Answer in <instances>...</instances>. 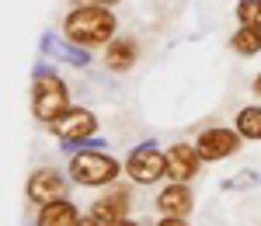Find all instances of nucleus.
Listing matches in <instances>:
<instances>
[{
	"label": "nucleus",
	"instance_id": "f257e3e1",
	"mask_svg": "<svg viewBox=\"0 0 261 226\" xmlns=\"http://www.w3.org/2000/svg\"><path fill=\"white\" fill-rule=\"evenodd\" d=\"M115 28H119V21L105 4H81L63 21V35L70 42H77V45H87V49L108 45L115 39Z\"/></svg>",
	"mask_w": 261,
	"mask_h": 226
},
{
	"label": "nucleus",
	"instance_id": "f03ea898",
	"mask_svg": "<svg viewBox=\"0 0 261 226\" xmlns=\"http://www.w3.org/2000/svg\"><path fill=\"white\" fill-rule=\"evenodd\" d=\"M70 108V91L56 73H39L32 83V115L39 122L53 125L63 111Z\"/></svg>",
	"mask_w": 261,
	"mask_h": 226
},
{
	"label": "nucleus",
	"instance_id": "7ed1b4c3",
	"mask_svg": "<svg viewBox=\"0 0 261 226\" xmlns=\"http://www.w3.org/2000/svg\"><path fill=\"white\" fill-rule=\"evenodd\" d=\"M122 164L115 157L101 153V150H84L70 160V178L84 188H101V185H112L119 178Z\"/></svg>",
	"mask_w": 261,
	"mask_h": 226
},
{
	"label": "nucleus",
	"instance_id": "20e7f679",
	"mask_svg": "<svg viewBox=\"0 0 261 226\" xmlns=\"http://www.w3.org/2000/svg\"><path fill=\"white\" fill-rule=\"evenodd\" d=\"M125 174L136 185H157L164 174H167V157L153 143H140L125 157Z\"/></svg>",
	"mask_w": 261,
	"mask_h": 226
},
{
	"label": "nucleus",
	"instance_id": "39448f33",
	"mask_svg": "<svg viewBox=\"0 0 261 226\" xmlns=\"http://www.w3.org/2000/svg\"><path fill=\"white\" fill-rule=\"evenodd\" d=\"M49 129H53V136L63 139V143H84V139H91L98 132V119L87 108H66Z\"/></svg>",
	"mask_w": 261,
	"mask_h": 226
},
{
	"label": "nucleus",
	"instance_id": "423d86ee",
	"mask_svg": "<svg viewBox=\"0 0 261 226\" xmlns=\"http://www.w3.org/2000/svg\"><path fill=\"white\" fill-rule=\"evenodd\" d=\"M195 150H199L202 160H223V157L241 150V132L237 129H205L199 136V143H195Z\"/></svg>",
	"mask_w": 261,
	"mask_h": 226
},
{
	"label": "nucleus",
	"instance_id": "0eeeda50",
	"mask_svg": "<svg viewBox=\"0 0 261 226\" xmlns=\"http://www.w3.org/2000/svg\"><path fill=\"white\" fill-rule=\"evenodd\" d=\"M28 199L32 202H53V199H66V178L53 167H39L32 178H28Z\"/></svg>",
	"mask_w": 261,
	"mask_h": 226
},
{
	"label": "nucleus",
	"instance_id": "6e6552de",
	"mask_svg": "<svg viewBox=\"0 0 261 226\" xmlns=\"http://www.w3.org/2000/svg\"><path fill=\"white\" fill-rule=\"evenodd\" d=\"M164 157H167V174H171L174 181H185V185H188L202 171V157L192 143H174Z\"/></svg>",
	"mask_w": 261,
	"mask_h": 226
},
{
	"label": "nucleus",
	"instance_id": "1a4fd4ad",
	"mask_svg": "<svg viewBox=\"0 0 261 226\" xmlns=\"http://www.w3.org/2000/svg\"><path fill=\"white\" fill-rule=\"evenodd\" d=\"M91 216L105 226H115L122 223L125 216H129V191L125 188H115V191H108V195H101L98 202L91 206Z\"/></svg>",
	"mask_w": 261,
	"mask_h": 226
},
{
	"label": "nucleus",
	"instance_id": "9d476101",
	"mask_svg": "<svg viewBox=\"0 0 261 226\" xmlns=\"http://www.w3.org/2000/svg\"><path fill=\"white\" fill-rule=\"evenodd\" d=\"M157 209H161L164 216H188L192 212V188L185 185V181H171L167 188H161Z\"/></svg>",
	"mask_w": 261,
	"mask_h": 226
},
{
	"label": "nucleus",
	"instance_id": "9b49d317",
	"mask_svg": "<svg viewBox=\"0 0 261 226\" xmlns=\"http://www.w3.org/2000/svg\"><path fill=\"white\" fill-rule=\"evenodd\" d=\"M140 60V45L133 39H112L108 42V49H105V66L112 70V73H125V70H133V63Z\"/></svg>",
	"mask_w": 261,
	"mask_h": 226
},
{
	"label": "nucleus",
	"instance_id": "f8f14e48",
	"mask_svg": "<svg viewBox=\"0 0 261 226\" xmlns=\"http://www.w3.org/2000/svg\"><path fill=\"white\" fill-rule=\"evenodd\" d=\"M77 219H81V209L70 199H53L39 209V226H77Z\"/></svg>",
	"mask_w": 261,
	"mask_h": 226
},
{
	"label": "nucleus",
	"instance_id": "ddd939ff",
	"mask_svg": "<svg viewBox=\"0 0 261 226\" xmlns=\"http://www.w3.org/2000/svg\"><path fill=\"white\" fill-rule=\"evenodd\" d=\"M230 45H233V52H241V56H258L261 52V28H237L233 32V39H230Z\"/></svg>",
	"mask_w": 261,
	"mask_h": 226
},
{
	"label": "nucleus",
	"instance_id": "4468645a",
	"mask_svg": "<svg viewBox=\"0 0 261 226\" xmlns=\"http://www.w3.org/2000/svg\"><path fill=\"white\" fill-rule=\"evenodd\" d=\"M237 132L241 139H261V104H247L237 115Z\"/></svg>",
	"mask_w": 261,
	"mask_h": 226
},
{
	"label": "nucleus",
	"instance_id": "2eb2a0df",
	"mask_svg": "<svg viewBox=\"0 0 261 226\" xmlns=\"http://www.w3.org/2000/svg\"><path fill=\"white\" fill-rule=\"evenodd\" d=\"M237 21L244 28H261V0H241L237 4Z\"/></svg>",
	"mask_w": 261,
	"mask_h": 226
},
{
	"label": "nucleus",
	"instance_id": "dca6fc26",
	"mask_svg": "<svg viewBox=\"0 0 261 226\" xmlns=\"http://www.w3.org/2000/svg\"><path fill=\"white\" fill-rule=\"evenodd\" d=\"M157 226H188V223H185V216H164Z\"/></svg>",
	"mask_w": 261,
	"mask_h": 226
},
{
	"label": "nucleus",
	"instance_id": "f3484780",
	"mask_svg": "<svg viewBox=\"0 0 261 226\" xmlns=\"http://www.w3.org/2000/svg\"><path fill=\"white\" fill-rule=\"evenodd\" d=\"M77 226H105V223H98L94 216H81V219H77Z\"/></svg>",
	"mask_w": 261,
	"mask_h": 226
},
{
	"label": "nucleus",
	"instance_id": "a211bd4d",
	"mask_svg": "<svg viewBox=\"0 0 261 226\" xmlns=\"http://www.w3.org/2000/svg\"><path fill=\"white\" fill-rule=\"evenodd\" d=\"M115 226H140V223H133V219H122V223H115Z\"/></svg>",
	"mask_w": 261,
	"mask_h": 226
},
{
	"label": "nucleus",
	"instance_id": "6ab92c4d",
	"mask_svg": "<svg viewBox=\"0 0 261 226\" xmlns=\"http://www.w3.org/2000/svg\"><path fill=\"white\" fill-rule=\"evenodd\" d=\"M254 94H258V98H261V77H258V80H254Z\"/></svg>",
	"mask_w": 261,
	"mask_h": 226
},
{
	"label": "nucleus",
	"instance_id": "aec40b11",
	"mask_svg": "<svg viewBox=\"0 0 261 226\" xmlns=\"http://www.w3.org/2000/svg\"><path fill=\"white\" fill-rule=\"evenodd\" d=\"M94 4H105V7H112V4H119V0H94Z\"/></svg>",
	"mask_w": 261,
	"mask_h": 226
}]
</instances>
